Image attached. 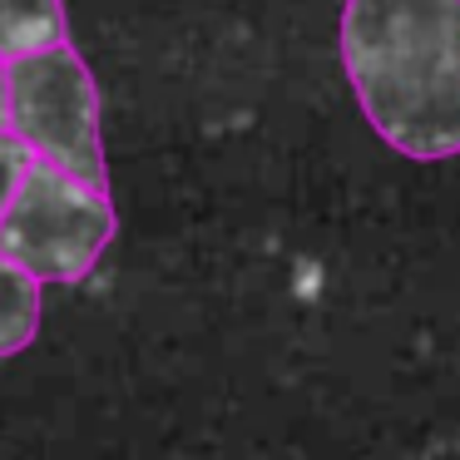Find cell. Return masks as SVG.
Listing matches in <instances>:
<instances>
[{"mask_svg":"<svg viewBox=\"0 0 460 460\" xmlns=\"http://www.w3.org/2000/svg\"><path fill=\"white\" fill-rule=\"evenodd\" d=\"M5 129L55 169L84 183H110L100 139V90L70 40L5 55Z\"/></svg>","mask_w":460,"mask_h":460,"instance_id":"obj_2","label":"cell"},{"mask_svg":"<svg viewBox=\"0 0 460 460\" xmlns=\"http://www.w3.org/2000/svg\"><path fill=\"white\" fill-rule=\"evenodd\" d=\"M114 228L119 223H114L110 189L75 179L45 159H31L0 213V252L40 282L70 288L100 268Z\"/></svg>","mask_w":460,"mask_h":460,"instance_id":"obj_3","label":"cell"},{"mask_svg":"<svg viewBox=\"0 0 460 460\" xmlns=\"http://www.w3.org/2000/svg\"><path fill=\"white\" fill-rule=\"evenodd\" d=\"M341 65L381 144L420 164L460 154V0H347Z\"/></svg>","mask_w":460,"mask_h":460,"instance_id":"obj_1","label":"cell"},{"mask_svg":"<svg viewBox=\"0 0 460 460\" xmlns=\"http://www.w3.org/2000/svg\"><path fill=\"white\" fill-rule=\"evenodd\" d=\"M25 164H31V149H25L15 134L0 129V213H5V203H11V193H15V183H21Z\"/></svg>","mask_w":460,"mask_h":460,"instance_id":"obj_6","label":"cell"},{"mask_svg":"<svg viewBox=\"0 0 460 460\" xmlns=\"http://www.w3.org/2000/svg\"><path fill=\"white\" fill-rule=\"evenodd\" d=\"M45 282L25 272L0 252V357H15L35 341L40 332V307H45Z\"/></svg>","mask_w":460,"mask_h":460,"instance_id":"obj_4","label":"cell"},{"mask_svg":"<svg viewBox=\"0 0 460 460\" xmlns=\"http://www.w3.org/2000/svg\"><path fill=\"white\" fill-rule=\"evenodd\" d=\"M0 129H5V55H0Z\"/></svg>","mask_w":460,"mask_h":460,"instance_id":"obj_7","label":"cell"},{"mask_svg":"<svg viewBox=\"0 0 460 460\" xmlns=\"http://www.w3.org/2000/svg\"><path fill=\"white\" fill-rule=\"evenodd\" d=\"M65 40V0H0V55Z\"/></svg>","mask_w":460,"mask_h":460,"instance_id":"obj_5","label":"cell"}]
</instances>
